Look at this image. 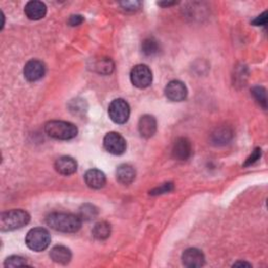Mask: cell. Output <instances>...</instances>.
Returning <instances> with one entry per match:
<instances>
[{
    "label": "cell",
    "mask_w": 268,
    "mask_h": 268,
    "mask_svg": "<svg viewBox=\"0 0 268 268\" xmlns=\"http://www.w3.org/2000/svg\"><path fill=\"white\" fill-rule=\"evenodd\" d=\"M48 226L61 233H76L82 227V219L74 214L53 213L47 218Z\"/></svg>",
    "instance_id": "obj_1"
},
{
    "label": "cell",
    "mask_w": 268,
    "mask_h": 268,
    "mask_svg": "<svg viewBox=\"0 0 268 268\" xmlns=\"http://www.w3.org/2000/svg\"><path fill=\"white\" fill-rule=\"evenodd\" d=\"M31 220V216L24 210H11L0 216V230L11 232L26 227Z\"/></svg>",
    "instance_id": "obj_2"
},
{
    "label": "cell",
    "mask_w": 268,
    "mask_h": 268,
    "mask_svg": "<svg viewBox=\"0 0 268 268\" xmlns=\"http://www.w3.org/2000/svg\"><path fill=\"white\" fill-rule=\"evenodd\" d=\"M46 133L52 139L60 141H69L77 137L78 128L70 122L51 121L44 126Z\"/></svg>",
    "instance_id": "obj_3"
},
{
    "label": "cell",
    "mask_w": 268,
    "mask_h": 268,
    "mask_svg": "<svg viewBox=\"0 0 268 268\" xmlns=\"http://www.w3.org/2000/svg\"><path fill=\"white\" fill-rule=\"evenodd\" d=\"M27 247L34 252L46 251L51 244V235L48 230L43 228L32 229L26 237Z\"/></svg>",
    "instance_id": "obj_4"
},
{
    "label": "cell",
    "mask_w": 268,
    "mask_h": 268,
    "mask_svg": "<svg viewBox=\"0 0 268 268\" xmlns=\"http://www.w3.org/2000/svg\"><path fill=\"white\" fill-rule=\"evenodd\" d=\"M108 115L116 124H125L130 118V106L123 99H116L108 107Z\"/></svg>",
    "instance_id": "obj_5"
},
{
    "label": "cell",
    "mask_w": 268,
    "mask_h": 268,
    "mask_svg": "<svg viewBox=\"0 0 268 268\" xmlns=\"http://www.w3.org/2000/svg\"><path fill=\"white\" fill-rule=\"evenodd\" d=\"M130 79L134 86L141 88V89H144L151 85L153 76H152L151 70L147 65L140 64V65L134 66L132 69L131 74H130Z\"/></svg>",
    "instance_id": "obj_6"
},
{
    "label": "cell",
    "mask_w": 268,
    "mask_h": 268,
    "mask_svg": "<svg viewBox=\"0 0 268 268\" xmlns=\"http://www.w3.org/2000/svg\"><path fill=\"white\" fill-rule=\"evenodd\" d=\"M104 148L114 155H122L127 149L126 140L118 132H109L104 138Z\"/></svg>",
    "instance_id": "obj_7"
},
{
    "label": "cell",
    "mask_w": 268,
    "mask_h": 268,
    "mask_svg": "<svg viewBox=\"0 0 268 268\" xmlns=\"http://www.w3.org/2000/svg\"><path fill=\"white\" fill-rule=\"evenodd\" d=\"M165 95L172 102H182L188 97V89L185 83L178 80H173L168 83L165 88Z\"/></svg>",
    "instance_id": "obj_8"
},
{
    "label": "cell",
    "mask_w": 268,
    "mask_h": 268,
    "mask_svg": "<svg viewBox=\"0 0 268 268\" xmlns=\"http://www.w3.org/2000/svg\"><path fill=\"white\" fill-rule=\"evenodd\" d=\"M192 153V144L187 138H180L175 141L172 149V155L176 161L186 162L191 158Z\"/></svg>",
    "instance_id": "obj_9"
},
{
    "label": "cell",
    "mask_w": 268,
    "mask_h": 268,
    "mask_svg": "<svg viewBox=\"0 0 268 268\" xmlns=\"http://www.w3.org/2000/svg\"><path fill=\"white\" fill-rule=\"evenodd\" d=\"M24 74L28 81L36 82L46 75V65L39 60H31L26 64Z\"/></svg>",
    "instance_id": "obj_10"
},
{
    "label": "cell",
    "mask_w": 268,
    "mask_h": 268,
    "mask_svg": "<svg viewBox=\"0 0 268 268\" xmlns=\"http://www.w3.org/2000/svg\"><path fill=\"white\" fill-rule=\"evenodd\" d=\"M183 264L189 268H198L205 265V255L203 252L197 249H188L184 252L183 257Z\"/></svg>",
    "instance_id": "obj_11"
},
{
    "label": "cell",
    "mask_w": 268,
    "mask_h": 268,
    "mask_svg": "<svg viewBox=\"0 0 268 268\" xmlns=\"http://www.w3.org/2000/svg\"><path fill=\"white\" fill-rule=\"evenodd\" d=\"M158 130V123L152 116H143L139 121V132L142 138L150 139L152 138Z\"/></svg>",
    "instance_id": "obj_12"
},
{
    "label": "cell",
    "mask_w": 268,
    "mask_h": 268,
    "mask_svg": "<svg viewBox=\"0 0 268 268\" xmlns=\"http://www.w3.org/2000/svg\"><path fill=\"white\" fill-rule=\"evenodd\" d=\"M84 180L86 185L95 190H99L102 189L105 185H106V176L105 174L98 170V169H92V170H88L85 173L84 176Z\"/></svg>",
    "instance_id": "obj_13"
},
{
    "label": "cell",
    "mask_w": 268,
    "mask_h": 268,
    "mask_svg": "<svg viewBox=\"0 0 268 268\" xmlns=\"http://www.w3.org/2000/svg\"><path fill=\"white\" fill-rule=\"evenodd\" d=\"M48 12V8L46 4H43L42 2H29L26 7H25V13L27 17L31 20H40L42 18L46 17Z\"/></svg>",
    "instance_id": "obj_14"
},
{
    "label": "cell",
    "mask_w": 268,
    "mask_h": 268,
    "mask_svg": "<svg viewBox=\"0 0 268 268\" xmlns=\"http://www.w3.org/2000/svg\"><path fill=\"white\" fill-rule=\"evenodd\" d=\"M77 162L71 156H62V158L57 160L55 164V169L57 172L65 176L74 174L77 171Z\"/></svg>",
    "instance_id": "obj_15"
},
{
    "label": "cell",
    "mask_w": 268,
    "mask_h": 268,
    "mask_svg": "<svg viewBox=\"0 0 268 268\" xmlns=\"http://www.w3.org/2000/svg\"><path fill=\"white\" fill-rule=\"evenodd\" d=\"M50 256L54 262L62 265L69 264L72 260L71 251L65 247H62V245H57V247L53 248Z\"/></svg>",
    "instance_id": "obj_16"
},
{
    "label": "cell",
    "mask_w": 268,
    "mask_h": 268,
    "mask_svg": "<svg viewBox=\"0 0 268 268\" xmlns=\"http://www.w3.org/2000/svg\"><path fill=\"white\" fill-rule=\"evenodd\" d=\"M117 178L122 185H130L136 180V170L130 165H121L117 170Z\"/></svg>",
    "instance_id": "obj_17"
},
{
    "label": "cell",
    "mask_w": 268,
    "mask_h": 268,
    "mask_svg": "<svg viewBox=\"0 0 268 268\" xmlns=\"http://www.w3.org/2000/svg\"><path fill=\"white\" fill-rule=\"evenodd\" d=\"M233 138V131L229 127L217 128L212 134V141L215 145H226Z\"/></svg>",
    "instance_id": "obj_18"
},
{
    "label": "cell",
    "mask_w": 268,
    "mask_h": 268,
    "mask_svg": "<svg viewBox=\"0 0 268 268\" xmlns=\"http://www.w3.org/2000/svg\"><path fill=\"white\" fill-rule=\"evenodd\" d=\"M111 234V226L106 221L98 222L93 230V235L98 240H105Z\"/></svg>",
    "instance_id": "obj_19"
},
{
    "label": "cell",
    "mask_w": 268,
    "mask_h": 268,
    "mask_svg": "<svg viewBox=\"0 0 268 268\" xmlns=\"http://www.w3.org/2000/svg\"><path fill=\"white\" fill-rule=\"evenodd\" d=\"M142 51L146 56L152 57L160 52V46H159L158 41H156L155 39L148 38L143 41Z\"/></svg>",
    "instance_id": "obj_20"
},
{
    "label": "cell",
    "mask_w": 268,
    "mask_h": 268,
    "mask_svg": "<svg viewBox=\"0 0 268 268\" xmlns=\"http://www.w3.org/2000/svg\"><path fill=\"white\" fill-rule=\"evenodd\" d=\"M98 216V209L91 205V204H86V205H83L80 209V215L79 217L85 221H91V220H94L96 217Z\"/></svg>",
    "instance_id": "obj_21"
},
{
    "label": "cell",
    "mask_w": 268,
    "mask_h": 268,
    "mask_svg": "<svg viewBox=\"0 0 268 268\" xmlns=\"http://www.w3.org/2000/svg\"><path fill=\"white\" fill-rule=\"evenodd\" d=\"M96 70L101 75H110L115 70V64L110 59H101L96 64Z\"/></svg>",
    "instance_id": "obj_22"
},
{
    "label": "cell",
    "mask_w": 268,
    "mask_h": 268,
    "mask_svg": "<svg viewBox=\"0 0 268 268\" xmlns=\"http://www.w3.org/2000/svg\"><path fill=\"white\" fill-rule=\"evenodd\" d=\"M252 94L256 101L264 108L266 109L267 106V99H266V89L262 86H255L252 89Z\"/></svg>",
    "instance_id": "obj_23"
},
{
    "label": "cell",
    "mask_w": 268,
    "mask_h": 268,
    "mask_svg": "<svg viewBox=\"0 0 268 268\" xmlns=\"http://www.w3.org/2000/svg\"><path fill=\"white\" fill-rule=\"evenodd\" d=\"M28 263L26 259L21 258L19 256H12L8 258L5 262L6 267H21V266H27Z\"/></svg>",
    "instance_id": "obj_24"
},
{
    "label": "cell",
    "mask_w": 268,
    "mask_h": 268,
    "mask_svg": "<svg viewBox=\"0 0 268 268\" xmlns=\"http://www.w3.org/2000/svg\"><path fill=\"white\" fill-rule=\"evenodd\" d=\"M174 189V186L172 183H166V184H163L162 186L158 187L153 189L152 191H150V195H163V194H166V193H170L171 191H173Z\"/></svg>",
    "instance_id": "obj_25"
},
{
    "label": "cell",
    "mask_w": 268,
    "mask_h": 268,
    "mask_svg": "<svg viewBox=\"0 0 268 268\" xmlns=\"http://www.w3.org/2000/svg\"><path fill=\"white\" fill-rule=\"evenodd\" d=\"M261 155H262V150H261L260 148L255 149V150L253 151L252 155L247 160V162H245L244 167H249V166H252V165H254L255 163H257V162L261 159Z\"/></svg>",
    "instance_id": "obj_26"
},
{
    "label": "cell",
    "mask_w": 268,
    "mask_h": 268,
    "mask_svg": "<svg viewBox=\"0 0 268 268\" xmlns=\"http://www.w3.org/2000/svg\"><path fill=\"white\" fill-rule=\"evenodd\" d=\"M120 5L124 10L129 11V12L138 11L142 6V4L140 2H124V3H121Z\"/></svg>",
    "instance_id": "obj_27"
},
{
    "label": "cell",
    "mask_w": 268,
    "mask_h": 268,
    "mask_svg": "<svg viewBox=\"0 0 268 268\" xmlns=\"http://www.w3.org/2000/svg\"><path fill=\"white\" fill-rule=\"evenodd\" d=\"M252 24L256 27H263L267 24V12H264L262 15L258 16L255 20H253Z\"/></svg>",
    "instance_id": "obj_28"
},
{
    "label": "cell",
    "mask_w": 268,
    "mask_h": 268,
    "mask_svg": "<svg viewBox=\"0 0 268 268\" xmlns=\"http://www.w3.org/2000/svg\"><path fill=\"white\" fill-rule=\"evenodd\" d=\"M83 21H84L83 16H81V15H73L69 19V25L71 27H78V26L83 24Z\"/></svg>",
    "instance_id": "obj_29"
},
{
    "label": "cell",
    "mask_w": 268,
    "mask_h": 268,
    "mask_svg": "<svg viewBox=\"0 0 268 268\" xmlns=\"http://www.w3.org/2000/svg\"><path fill=\"white\" fill-rule=\"evenodd\" d=\"M238 266H248V267H251L252 265L247 263V262H237L234 264V267H238Z\"/></svg>",
    "instance_id": "obj_30"
},
{
    "label": "cell",
    "mask_w": 268,
    "mask_h": 268,
    "mask_svg": "<svg viewBox=\"0 0 268 268\" xmlns=\"http://www.w3.org/2000/svg\"><path fill=\"white\" fill-rule=\"evenodd\" d=\"M159 5L162 7H170V6L176 5V3H159Z\"/></svg>",
    "instance_id": "obj_31"
}]
</instances>
